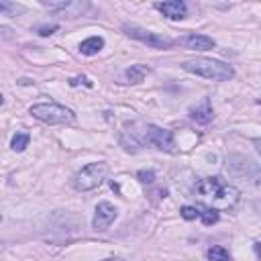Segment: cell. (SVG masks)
Wrapping results in <instances>:
<instances>
[{
    "mask_svg": "<svg viewBox=\"0 0 261 261\" xmlns=\"http://www.w3.org/2000/svg\"><path fill=\"white\" fill-rule=\"evenodd\" d=\"M29 112L41 120V123H47V125H69L76 120V114L74 110H69L65 106L57 102H41V104H33L29 108Z\"/></svg>",
    "mask_w": 261,
    "mask_h": 261,
    "instance_id": "cell-4",
    "label": "cell"
},
{
    "mask_svg": "<svg viewBox=\"0 0 261 261\" xmlns=\"http://www.w3.org/2000/svg\"><path fill=\"white\" fill-rule=\"evenodd\" d=\"M182 67L186 72L212 80V82H229L235 78V69L218 59H210V57H196V59H188L182 63Z\"/></svg>",
    "mask_w": 261,
    "mask_h": 261,
    "instance_id": "cell-3",
    "label": "cell"
},
{
    "mask_svg": "<svg viewBox=\"0 0 261 261\" xmlns=\"http://www.w3.org/2000/svg\"><path fill=\"white\" fill-rule=\"evenodd\" d=\"M123 31L129 35V37L141 41V43H145V45H149L153 49H169V47L176 45V41L169 39V37H163V35L153 33V31H145V29L135 27V25H125Z\"/></svg>",
    "mask_w": 261,
    "mask_h": 261,
    "instance_id": "cell-7",
    "label": "cell"
},
{
    "mask_svg": "<svg viewBox=\"0 0 261 261\" xmlns=\"http://www.w3.org/2000/svg\"><path fill=\"white\" fill-rule=\"evenodd\" d=\"M212 116H214V110H212V104L208 98H202L200 104L190 108V118L196 120V123H200V125H208L212 120Z\"/></svg>",
    "mask_w": 261,
    "mask_h": 261,
    "instance_id": "cell-11",
    "label": "cell"
},
{
    "mask_svg": "<svg viewBox=\"0 0 261 261\" xmlns=\"http://www.w3.org/2000/svg\"><path fill=\"white\" fill-rule=\"evenodd\" d=\"M176 43L186 49H196V51H208V49H214V45H216V41L212 37H208V35H196V33L186 35V37L178 39Z\"/></svg>",
    "mask_w": 261,
    "mask_h": 261,
    "instance_id": "cell-9",
    "label": "cell"
},
{
    "mask_svg": "<svg viewBox=\"0 0 261 261\" xmlns=\"http://www.w3.org/2000/svg\"><path fill=\"white\" fill-rule=\"evenodd\" d=\"M108 176V165L96 161V163H88L86 167H82L76 176H74V188L78 192H90V190L98 188Z\"/></svg>",
    "mask_w": 261,
    "mask_h": 261,
    "instance_id": "cell-5",
    "label": "cell"
},
{
    "mask_svg": "<svg viewBox=\"0 0 261 261\" xmlns=\"http://www.w3.org/2000/svg\"><path fill=\"white\" fill-rule=\"evenodd\" d=\"M180 212H182V216L186 220H194V218L200 216V208H196V206H182Z\"/></svg>",
    "mask_w": 261,
    "mask_h": 261,
    "instance_id": "cell-18",
    "label": "cell"
},
{
    "mask_svg": "<svg viewBox=\"0 0 261 261\" xmlns=\"http://www.w3.org/2000/svg\"><path fill=\"white\" fill-rule=\"evenodd\" d=\"M200 218H202V222L206 224V227H210V224L218 222V212H216V208H204V210H200Z\"/></svg>",
    "mask_w": 261,
    "mask_h": 261,
    "instance_id": "cell-16",
    "label": "cell"
},
{
    "mask_svg": "<svg viewBox=\"0 0 261 261\" xmlns=\"http://www.w3.org/2000/svg\"><path fill=\"white\" fill-rule=\"evenodd\" d=\"M102 47H104V39L102 37H88L86 41L80 43V51L84 55H96Z\"/></svg>",
    "mask_w": 261,
    "mask_h": 261,
    "instance_id": "cell-12",
    "label": "cell"
},
{
    "mask_svg": "<svg viewBox=\"0 0 261 261\" xmlns=\"http://www.w3.org/2000/svg\"><path fill=\"white\" fill-rule=\"evenodd\" d=\"M0 10H2L4 16H14V14L23 12L25 8L19 6V4H12V2H6V0H2V2H0Z\"/></svg>",
    "mask_w": 261,
    "mask_h": 261,
    "instance_id": "cell-17",
    "label": "cell"
},
{
    "mask_svg": "<svg viewBox=\"0 0 261 261\" xmlns=\"http://www.w3.org/2000/svg\"><path fill=\"white\" fill-rule=\"evenodd\" d=\"M78 84H84V86H88V88H92V82L86 78V76H78V78L69 80V86H78Z\"/></svg>",
    "mask_w": 261,
    "mask_h": 261,
    "instance_id": "cell-20",
    "label": "cell"
},
{
    "mask_svg": "<svg viewBox=\"0 0 261 261\" xmlns=\"http://www.w3.org/2000/svg\"><path fill=\"white\" fill-rule=\"evenodd\" d=\"M116 214H118V210L110 204V202H100L98 206H96V212H94V220H92V227L96 229V231H106L110 224L114 222V218H116Z\"/></svg>",
    "mask_w": 261,
    "mask_h": 261,
    "instance_id": "cell-8",
    "label": "cell"
},
{
    "mask_svg": "<svg viewBox=\"0 0 261 261\" xmlns=\"http://www.w3.org/2000/svg\"><path fill=\"white\" fill-rule=\"evenodd\" d=\"M55 31H57V25H49V27H41L39 35H41V37H47V35H53Z\"/></svg>",
    "mask_w": 261,
    "mask_h": 261,
    "instance_id": "cell-21",
    "label": "cell"
},
{
    "mask_svg": "<svg viewBox=\"0 0 261 261\" xmlns=\"http://www.w3.org/2000/svg\"><path fill=\"white\" fill-rule=\"evenodd\" d=\"M29 141H31V135L29 133H16L12 137V141H10V147H12V151L21 153V151H25L29 147Z\"/></svg>",
    "mask_w": 261,
    "mask_h": 261,
    "instance_id": "cell-14",
    "label": "cell"
},
{
    "mask_svg": "<svg viewBox=\"0 0 261 261\" xmlns=\"http://www.w3.org/2000/svg\"><path fill=\"white\" fill-rule=\"evenodd\" d=\"M255 251H257V255H261V245H259V243H255Z\"/></svg>",
    "mask_w": 261,
    "mask_h": 261,
    "instance_id": "cell-23",
    "label": "cell"
},
{
    "mask_svg": "<svg viewBox=\"0 0 261 261\" xmlns=\"http://www.w3.org/2000/svg\"><path fill=\"white\" fill-rule=\"evenodd\" d=\"M208 259L210 261H231V253L222 245H214V247L208 249Z\"/></svg>",
    "mask_w": 261,
    "mask_h": 261,
    "instance_id": "cell-15",
    "label": "cell"
},
{
    "mask_svg": "<svg viewBox=\"0 0 261 261\" xmlns=\"http://www.w3.org/2000/svg\"><path fill=\"white\" fill-rule=\"evenodd\" d=\"M127 129V127H125ZM131 133L133 139V147H143V145H151L159 151L165 153H176V141H173V133L155 125H141V131H125Z\"/></svg>",
    "mask_w": 261,
    "mask_h": 261,
    "instance_id": "cell-2",
    "label": "cell"
},
{
    "mask_svg": "<svg viewBox=\"0 0 261 261\" xmlns=\"http://www.w3.org/2000/svg\"><path fill=\"white\" fill-rule=\"evenodd\" d=\"M227 167H229V171L233 173V176L247 178L253 184H261V169L249 157H243V155L233 153V155H229V157H227Z\"/></svg>",
    "mask_w": 261,
    "mask_h": 261,
    "instance_id": "cell-6",
    "label": "cell"
},
{
    "mask_svg": "<svg viewBox=\"0 0 261 261\" xmlns=\"http://www.w3.org/2000/svg\"><path fill=\"white\" fill-rule=\"evenodd\" d=\"M147 72H149V67H145V65H131L127 69V80L131 84H141L145 80Z\"/></svg>",
    "mask_w": 261,
    "mask_h": 261,
    "instance_id": "cell-13",
    "label": "cell"
},
{
    "mask_svg": "<svg viewBox=\"0 0 261 261\" xmlns=\"http://www.w3.org/2000/svg\"><path fill=\"white\" fill-rule=\"evenodd\" d=\"M155 8H157L163 16L171 19V21H182L184 16L188 14V6H186V2H182V0H169V2H157V4H155Z\"/></svg>",
    "mask_w": 261,
    "mask_h": 261,
    "instance_id": "cell-10",
    "label": "cell"
},
{
    "mask_svg": "<svg viewBox=\"0 0 261 261\" xmlns=\"http://www.w3.org/2000/svg\"><path fill=\"white\" fill-rule=\"evenodd\" d=\"M253 145H255V149H257V153L261 155V137H257V139H253Z\"/></svg>",
    "mask_w": 261,
    "mask_h": 261,
    "instance_id": "cell-22",
    "label": "cell"
},
{
    "mask_svg": "<svg viewBox=\"0 0 261 261\" xmlns=\"http://www.w3.org/2000/svg\"><path fill=\"white\" fill-rule=\"evenodd\" d=\"M194 192L210 208H233L241 198L239 190L233 184L224 182L220 176H210V178L200 180L196 184Z\"/></svg>",
    "mask_w": 261,
    "mask_h": 261,
    "instance_id": "cell-1",
    "label": "cell"
},
{
    "mask_svg": "<svg viewBox=\"0 0 261 261\" xmlns=\"http://www.w3.org/2000/svg\"><path fill=\"white\" fill-rule=\"evenodd\" d=\"M137 180L141 182V184H153L155 182V171L151 169H141L137 173Z\"/></svg>",
    "mask_w": 261,
    "mask_h": 261,
    "instance_id": "cell-19",
    "label": "cell"
}]
</instances>
